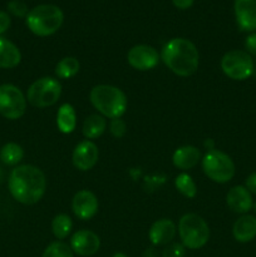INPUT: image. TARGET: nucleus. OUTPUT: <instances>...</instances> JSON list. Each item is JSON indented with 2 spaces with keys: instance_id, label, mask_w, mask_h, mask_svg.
I'll list each match as a JSON object with an SVG mask.
<instances>
[{
  "instance_id": "obj_32",
  "label": "nucleus",
  "mask_w": 256,
  "mask_h": 257,
  "mask_svg": "<svg viewBox=\"0 0 256 257\" xmlns=\"http://www.w3.org/2000/svg\"><path fill=\"white\" fill-rule=\"evenodd\" d=\"M245 187L247 188L251 193L256 195V172L251 173V175L246 178Z\"/></svg>"
},
{
  "instance_id": "obj_23",
  "label": "nucleus",
  "mask_w": 256,
  "mask_h": 257,
  "mask_svg": "<svg viewBox=\"0 0 256 257\" xmlns=\"http://www.w3.org/2000/svg\"><path fill=\"white\" fill-rule=\"evenodd\" d=\"M24 157V150L18 143H7L0 150V160L8 166H15Z\"/></svg>"
},
{
  "instance_id": "obj_2",
  "label": "nucleus",
  "mask_w": 256,
  "mask_h": 257,
  "mask_svg": "<svg viewBox=\"0 0 256 257\" xmlns=\"http://www.w3.org/2000/svg\"><path fill=\"white\" fill-rule=\"evenodd\" d=\"M161 58L171 72L180 77H190L197 70L200 54L191 40L185 38H173L162 48Z\"/></svg>"
},
{
  "instance_id": "obj_1",
  "label": "nucleus",
  "mask_w": 256,
  "mask_h": 257,
  "mask_svg": "<svg viewBox=\"0 0 256 257\" xmlns=\"http://www.w3.org/2000/svg\"><path fill=\"white\" fill-rule=\"evenodd\" d=\"M8 186L15 201L23 205H34L44 196L47 180L37 166L22 165L10 172Z\"/></svg>"
},
{
  "instance_id": "obj_3",
  "label": "nucleus",
  "mask_w": 256,
  "mask_h": 257,
  "mask_svg": "<svg viewBox=\"0 0 256 257\" xmlns=\"http://www.w3.org/2000/svg\"><path fill=\"white\" fill-rule=\"evenodd\" d=\"M90 103L104 118H120L127 109L124 92L114 85L99 84L90 90Z\"/></svg>"
},
{
  "instance_id": "obj_37",
  "label": "nucleus",
  "mask_w": 256,
  "mask_h": 257,
  "mask_svg": "<svg viewBox=\"0 0 256 257\" xmlns=\"http://www.w3.org/2000/svg\"><path fill=\"white\" fill-rule=\"evenodd\" d=\"M253 211H255V213H256V203H253Z\"/></svg>"
},
{
  "instance_id": "obj_13",
  "label": "nucleus",
  "mask_w": 256,
  "mask_h": 257,
  "mask_svg": "<svg viewBox=\"0 0 256 257\" xmlns=\"http://www.w3.org/2000/svg\"><path fill=\"white\" fill-rule=\"evenodd\" d=\"M74 215L83 221L90 220L98 212V200L92 191H78L72 201Z\"/></svg>"
},
{
  "instance_id": "obj_27",
  "label": "nucleus",
  "mask_w": 256,
  "mask_h": 257,
  "mask_svg": "<svg viewBox=\"0 0 256 257\" xmlns=\"http://www.w3.org/2000/svg\"><path fill=\"white\" fill-rule=\"evenodd\" d=\"M8 10L10 14L18 18H27L28 13H29L27 4L22 0H12L8 3Z\"/></svg>"
},
{
  "instance_id": "obj_4",
  "label": "nucleus",
  "mask_w": 256,
  "mask_h": 257,
  "mask_svg": "<svg viewBox=\"0 0 256 257\" xmlns=\"http://www.w3.org/2000/svg\"><path fill=\"white\" fill-rule=\"evenodd\" d=\"M64 22V14L57 5L43 4L29 10L25 23L33 34L49 37L57 33Z\"/></svg>"
},
{
  "instance_id": "obj_17",
  "label": "nucleus",
  "mask_w": 256,
  "mask_h": 257,
  "mask_svg": "<svg viewBox=\"0 0 256 257\" xmlns=\"http://www.w3.org/2000/svg\"><path fill=\"white\" fill-rule=\"evenodd\" d=\"M232 235L237 242L246 243L256 237V217L253 215H242L232 226Z\"/></svg>"
},
{
  "instance_id": "obj_35",
  "label": "nucleus",
  "mask_w": 256,
  "mask_h": 257,
  "mask_svg": "<svg viewBox=\"0 0 256 257\" xmlns=\"http://www.w3.org/2000/svg\"><path fill=\"white\" fill-rule=\"evenodd\" d=\"M205 146L206 147H208V150H215V148H213V141L212 140H207L205 142Z\"/></svg>"
},
{
  "instance_id": "obj_5",
  "label": "nucleus",
  "mask_w": 256,
  "mask_h": 257,
  "mask_svg": "<svg viewBox=\"0 0 256 257\" xmlns=\"http://www.w3.org/2000/svg\"><path fill=\"white\" fill-rule=\"evenodd\" d=\"M178 235L186 248L198 250L207 243L210 238V227L201 216L187 213L178 222Z\"/></svg>"
},
{
  "instance_id": "obj_31",
  "label": "nucleus",
  "mask_w": 256,
  "mask_h": 257,
  "mask_svg": "<svg viewBox=\"0 0 256 257\" xmlns=\"http://www.w3.org/2000/svg\"><path fill=\"white\" fill-rule=\"evenodd\" d=\"M10 24H12V19H10V15L8 13L0 10V34L7 32L10 28Z\"/></svg>"
},
{
  "instance_id": "obj_34",
  "label": "nucleus",
  "mask_w": 256,
  "mask_h": 257,
  "mask_svg": "<svg viewBox=\"0 0 256 257\" xmlns=\"http://www.w3.org/2000/svg\"><path fill=\"white\" fill-rule=\"evenodd\" d=\"M142 257H156V251L153 248H148L146 250V252L143 253Z\"/></svg>"
},
{
  "instance_id": "obj_19",
  "label": "nucleus",
  "mask_w": 256,
  "mask_h": 257,
  "mask_svg": "<svg viewBox=\"0 0 256 257\" xmlns=\"http://www.w3.org/2000/svg\"><path fill=\"white\" fill-rule=\"evenodd\" d=\"M22 60V53L19 48L10 40L0 38V68L12 69L19 65Z\"/></svg>"
},
{
  "instance_id": "obj_36",
  "label": "nucleus",
  "mask_w": 256,
  "mask_h": 257,
  "mask_svg": "<svg viewBox=\"0 0 256 257\" xmlns=\"http://www.w3.org/2000/svg\"><path fill=\"white\" fill-rule=\"evenodd\" d=\"M112 257H128V256L125 255V253H123V252H115Z\"/></svg>"
},
{
  "instance_id": "obj_22",
  "label": "nucleus",
  "mask_w": 256,
  "mask_h": 257,
  "mask_svg": "<svg viewBox=\"0 0 256 257\" xmlns=\"http://www.w3.org/2000/svg\"><path fill=\"white\" fill-rule=\"evenodd\" d=\"M79 60L75 57H65L58 62L55 67V74L60 79H70L79 72Z\"/></svg>"
},
{
  "instance_id": "obj_30",
  "label": "nucleus",
  "mask_w": 256,
  "mask_h": 257,
  "mask_svg": "<svg viewBox=\"0 0 256 257\" xmlns=\"http://www.w3.org/2000/svg\"><path fill=\"white\" fill-rule=\"evenodd\" d=\"M246 52L250 55H256V32L251 33L245 39Z\"/></svg>"
},
{
  "instance_id": "obj_8",
  "label": "nucleus",
  "mask_w": 256,
  "mask_h": 257,
  "mask_svg": "<svg viewBox=\"0 0 256 257\" xmlns=\"http://www.w3.org/2000/svg\"><path fill=\"white\" fill-rule=\"evenodd\" d=\"M221 69L232 80H246L255 72L253 59L246 50H230L221 59Z\"/></svg>"
},
{
  "instance_id": "obj_28",
  "label": "nucleus",
  "mask_w": 256,
  "mask_h": 257,
  "mask_svg": "<svg viewBox=\"0 0 256 257\" xmlns=\"http://www.w3.org/2000/svg\"><path fill=\"white\" fill-rule=\"evenodd\" d=\"M109 131L113 137L122 138L127 132V124L122 118H114L109 123Z\"/></svg>"
},
{
  "instance_id": "obj_6",
  "label": "nucleus",
  "mask_w": 256,
  "mask_h": 257,
  "mask_svg": "<svg viewBox=\"0 0 256 257\" xmlns=\"http://www.w3.org/2000/svg\"><path fill=\"white\" fill-rule=\"evenodd\" d=\"M202 170L213 182L227 183L235 176V163L222 151L211 150L202 158Z\"/></svg>"
},
{
  "instance_id": "obj_15",
  "label": "nucleus",
  "mask_w": 256,
  "mask_h": 257,
  "mask_svg": "<svg viewBox=\"0 0 256 257\" xmlns=\"http://www.w3.org/2000/svg\"><path fill=\"white\" fill-rule=\"evenodd\" d=\"M226 203L232 212L246 215L253 207L252 193L245 186H235L226 195Z\"/></svg>"
},
{
  "instance_id": "obj_9",
  "label": "nucleus",
  "mask_w": 256,
  "mask_h": 257,
  "mask_svg": "<svg viewBox=\"0 0 256 257\" xmlns=\"http://www.w3.org/2000/svg\"><path fill=\"white\" fill-rule=\"evenodd\" d=\"M27 110V98L14 84L0 85V114L7 119H19Z\"/></svg>"
},
{
  "instance_id": "obj_20",
  "label": "nucleus",
  "mask_w": 256,
  "mask_h": 257,
  "mask_svg": "<svg viewBox=\"0 0 256 257\" xmlns=\"http://www.w3.org/2000/svg\"><path fill=\"white\" fill-rule=\"evenodd\" d=\"M58 130L64 135H69L77 127V113L74 107L69 103H64L59 107L57 113Z\"/></svg>"
},
{
  "instance_id": "obj_16",
  "label": "nucleus",
  "mask_w": 256,
  "mask_h": 257,
  "mask_svg": "<svg viewBox=\"0 0 256 257\" xmlns=\"http://www.w3.org/2000/svg\"><path fill=\"white\" fill-rule=\"evenodd\" d=\"M176 231H177V228H176V225L172 220L161 218L151 226L148 237H150L152 245L155 246L168 245L175 238Z\"/></svg>"
},
{
  "instance_id": "obj_21",
  "label": "nucleus",
  "mask_w": 256,
  "mask_h": 257,
  "mask_svg": "<svg viewBox=\"0 0 256 257\" xmlns=\"http://www.w3.org/2000/svg\"><path fill=\"white\" fill-rule=\"evenodd\" d=\"M107 120L100 114H90L83 123V135L87 140H97L104 133Z\"/></svg>"
},
{
  "instance_id": "obj_38",
  "label": "nucleus",
  "mask_w": 256,
  "mask_h": 257,
  "mask_svg": "<svg viewBox=\"0 0 256 257\" xmlns=\"http://www.w3.org/2000/svg\"><path fill=\"white\" fill-rule=\"evenodd\" d=\"M255 70H256V63H255Z\"/></svg>"
},
{
  "instance_id": "obj_11",
  "label": "nucleus",
  "mask_w": 256,
  "mask_h": 257,
  "mask_svg": "<svg viewBox=\"0 0 256 257\" xmlns=\"http://www.w3.org/2000/svg\"><path fill=\"white\" fill-rule=\"evenodd\" d=\"M70 248L79 256H92L100 247V238L90 230H79L70 238Z\"/></svg>"
},
{
  "instance_id": "obj_25",
  "label": "nucleus",
  "mask_w": 256,
  "mask_h": 257,
  "mask_svg": "<svg viewBox=\"0 0 256 257\" xmlns=\"http://www.w3.org/2000/svg\"><path fill=\"white\" fill-rule=\"evenodd\" d=\"M175 186L178 192L187 198H195L197 195V186L188 173H180L175 180Z\"/></svg>"
},
{
  "instance_id": "obj_24",
  "label": "nucleus",
  "mask_w": 256,
  "mask_h": 257,
  "mask_svg": "<svg viewBox=\"0 0 256 257\" xmlns=\"http://www.w3.org/2000/svg\"><path fill=\"white\" fill-rule=\"evenodd\" d=\"M73 227L72 218L65 213H59L55 216L52 221V231L53 235L58 238V240H64L68 237Z\"/></svg>"
},
{
  "instance_id": "obj_10",
  "label": "nucleus",
  "mask_w": 256,
  "mask_h": 257,
  "mask_svg": "<svg viewBox=\"0 0 256 257\" xmlns=\"http://www.w3.org/2000/svg\"><path fill=\"white\" fill-rule=\"evenodd\" d=\"M127 60L132 68L137 70L153 69L160 62V54L153 47L147 44H138L131 48Z\"/></svg>"
},
{
  "instance_id": "obj_12",
  "label": "nucleus",
  "mask_w": 256,
  "mask_h": 257,
  "mask_svg": "<svg viewBox=\"0 0 256 257\" xmlns=\"http://www.w3.org/2000/svg\"><path fill=\"white\" fill-rule=\"evenodd\" d=\"M98 157H99V152H98V147L95 146V143L89 140H85L78 143L77 147L74 148L73 165L77 170L85 172V171L92 170L97 165Z\"/></svg>"
},
{
  "instance_id": "obj_33",
  "label": "nucleus",
  "mask_w": 256,
  "mask_h": 257,
  "mask_svg": "<svg viewBox=\"0 0 256 257\" xmlns=\"http://www.w3.org/2000/svg\"><path fill=\"white\" fill-rule=\"evenodd\" d=\"M193 2H195V0H172L173 5L181 10H186L188 9V8L192 7Z\"/></svg>"
},
{
  "instance_id": "obj_26",
  "label": "nucleus",
  "mask_w": 256,
  "mask_h": 257,
  "mask_svg": "<svg viewBox=\"0 0 256 257\" xmlns=\"http://www.w3.org/2000/svg\"><path fill=\"white\" fill-rule=\"evenodd\" d=\"M42 257H74V255L68 243L63 241H55L45 248Z\"/></svg>"
},
{
  "instance_id": "obj_18",
  "label": "nucleus",
  "mask_w": 256,
  "mask_h": 257,
  "mask_svg": "<svg viewBox=\"0 0 256 257\" xmlns=\"http://www.w3.org/2000/svg\"><path fill=\"white\" fill-rule=\"evenodd\" d=\"M172 161L180 170H191L201 161V152L195 146H182L175 151Z\"/></svg>"
},
{
  "instance_id": "obj_29",
  "label": "nucleus",
  "mask_w": 256,
  "mask_h": 257,
  "mask_svg": "<svg viewBox=\"0 0 256 257\" xmlns=\"http://www.w3.org/2000/svg\"><path fill=\"white\" fill-rule=\"evenodd\" d=\"M186 247L182 243H171L163 250L162 257H185Z\"/></svg>"
},
{
  "instance_id": "obj_7",
  "label": "nucleus",
  "mask_w": 256,
  "mask_h": 257,
  "mask_svg": "<svg viewBox=\"0 0 256 257\" xmlns=\"http://www.w3.org/2000/svg\"><path fill=\"white\" fill-rule=\"evenodd\" d=\"M62 94L59 80L52 77H44L35 80L28 89L27 99L33 107L45 108L55 104Z\"/></svg>"
},
{
  "instance_id": "obj_14",
  "label": "nucleus",
  "mask_w": 256,
  "mask_h": 257,
  "mask_svg": "<svg viewBox=\"0 0 256 257\" xmlns=\"http://www.w3.org/2000/svg\"><path fill=\"white\" fill-rule=\"evenodd\" d=\"M236 23L242 32H256V0H235Z\"/></svg>"
}]
</instances>
